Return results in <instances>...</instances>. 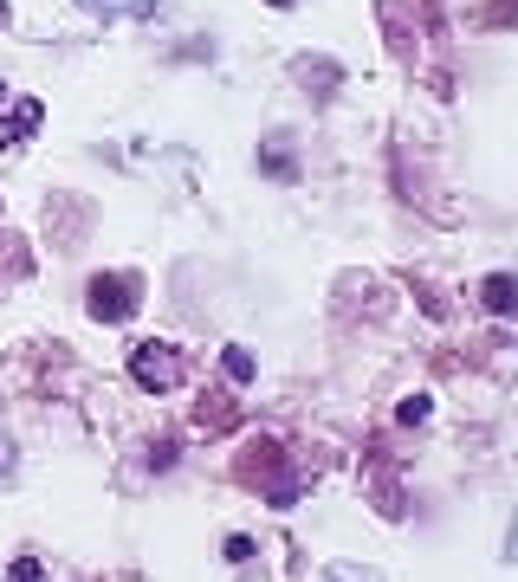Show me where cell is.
<instances>
[{"mask_svg": "<svg viewBox=\"0 0 518 582\" xmlns=\"http://www.w3.org/2000/svg\"><path fill=\"white\" fill-rule=\"evenodd\" d=\"M7 466H13V447H7V440H0V473H7Z\"/></svg>", "mask_w": 518, "mask_h": 582, "instance_id": "9", "label": "cell"}, {"mask_svg": "<svg viewBox=\"0 0 518 582\" xmlns=\"http://www.w3.org/2000/svg\"><path fill=\"white\" fill-rule=\"evenodd\" d=\"M7 582H39V563L33 557H20V563H13V576Z\"/></svg>", "mask_w": 518, "mask_h": 582, "instance_id": "8", "label": "cell"}, {"mask_svg": "<svg viewBox=\"0 0 518 582\" xmlns=\"http://www.w3.org/2000/svg\"><path fill=\"white\" fill-rule=\"evenodd\" d=\"M227 376L247 382V376H253V356H247V350H227Z\"/></svg>", "mask_w": 518, "mask_h": 582, "instance_id": "7", "label": "cell"}, {"mask_svg": "<svg viewBox=\"0 0 518 582\" xmlns=\"http://www.w3.org/2000/svg\"><path fill=\"white\" fill-rule=\"evenodd\" d=\"M130 376L143 388H156V395H169V388H182V350H169V343H136Z\"/></svg>", "mask_w": 518, "mask_h": 582, "instance_id": "1", "label": "cell"}, {"mask_svg": "<svg viewBox=\"0 0 518 582\" xmlns=\"http://www.w3.org/2000/svg\"><path fill=\"white\" fill-rule=\"evenodd\" d=\"M136 311V285L130 279H91V317H111V324H124Z\"/></svg>", "mask_w": 518, "mask_h": 582, "instance_id": "2", "label": "cell"}, {"mask_svg": "<svg viewBox=\"0 0 518 582\" xmlns=\"http://www.w3.org/2000/svg\"><path fill=\"white\" fill-rule=\"evenodd\" d=\"M486 311H518V279H506V272H499V279H486Z\"/></svg>", "mask_w": 518, "mask_h": 582, "instance_id": "4", "label": "cell"}, {"mask_svg": "<svg viewBox=\"0 0 518 582\" xmlns=\"http://www.w3.org/2000/svg\"><path fill=\"white\" fill-rule=\"evenodd\" d=\"M331 582H383V576L363 570V563H331Z\"/></svg>", "mask_w": 518, "mask_h": 582, "instance_id": "5", "label": "cell"}, {"mask_svg": "<svg viewBox=\"0 0 518 582\" xmlns=\"http://www.w3.org/2000/svg\"><path fill=\"white\" fill-rule=\"evenodd\" d=\"M272 7H285V0H272Z\"/></svg>", "mask_w": 518, "mask_h": 582, "instance_id": "11", "label": "cell"}, {"mask_svg": "<svg viewBox=\"0 0 518 582\" xmlns=\"http://www.w3.org/2000/svg\"><path fill=\"white\" fill-rule=\"evenodd\" d=\"M85 7H91V13H143L149 0H85Z\"/></svg>", "mask_w": 518, "mask_h": 582, "instance_id": "6", "label": "cell"}, {"mask_svg": "<svg viewBox=\"0 0 518 582\" xmlns=\"http://www.w3.org/2000/svg\"><path fill=\"white\" fill-rule=\"evenodd\" d=\"M0 97H7V85H0Z\"/></svg>", "mask_w": 518, "mask_h": 582, "instance_id": "13", "label": "cell"}, {"mask_svg": "<svg viewBox=\"0 0 518 582\" xmlns=\"http://www.w3.org/2000/svg\"><path fill=\"white\" fill-rule=\"evenodd\" d=\"M26 130H39V104H33V97H20V104H13V117L0 123V143H20Z\"/></svg>", "mask_w": 518, "mask_h": 582, "instance_id": "3", "label": "cell"}, {"mask_svg": "<svg viewBox=\"0 0 518 582\" xmlns=\"http://www.w3.org/2000/svg\"><path fill=\"white\" fill-rule=\"evenodd\" d=\"M506 557H518V518H512V550H506Z\"/></svg>", "mask_w": 518, "mask_h": 582, "instance_id": "10", "label": "cell"}, {"mask_svg": "<svg viewBox=\"0 0 518 582\" xmlns=\"http://www.w3.org/2000/svg\"><path fill=\"white\" fill-rule=\"evenodd\" d=\"M0 13H7V0H0Z\"/></svg>", "mask_w": 518, "mask_h": 582, "instance_id": "12", "label": "cell"}]
</instances>
